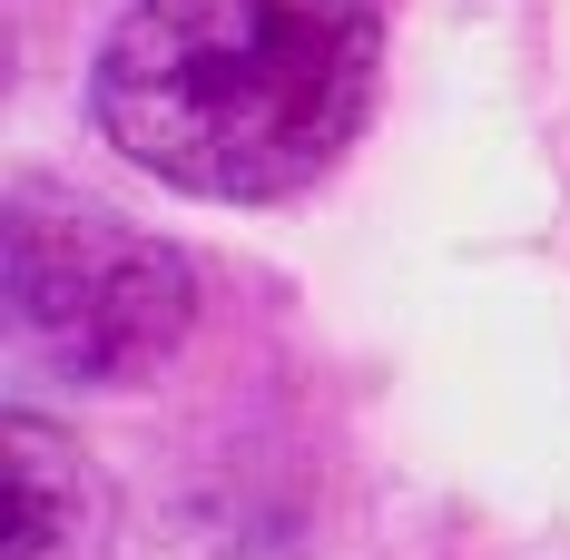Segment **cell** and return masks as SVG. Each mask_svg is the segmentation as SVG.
<instances>
[{
    "instance_id": "3957f363",
    "label": "cell",
    "mask_w": 570,
    "mask_h": 560,
    "mask_svg": "<svg viewBox=\"0 0 570 560\" xmlns=\"http://www.w3.org/2000/svg\"><path fill=\"white\" fill-rule=\"evenodd\" d=\"M0 502H10L0 560H109V482L40 413H10V433H0Z\"/></svg>"
},
{
    "instance_id": "6da1fadb",
    "label": "cell",
    "mask_w": 570,
    "mask_h": 560,
    "mask_svg": "<svg viewBox=\"0 0 570 560\" xmlns=\"http://www.w3.org/2000/svg\"><path fill=\"white\" fill-rule=\"evenodd\" d=\"M384 79V0H128L89 118L128 168L207 207H276L354 148Z\"/></svg>"
},
{
    "instance_id": "7a4b0ae2",
    "label": "cell",
    "mask_w": 570,
    "mask_h": 560,
    "mask_svg": "<svg viewBox=\"0 0 570 560\" xmlns=\"http://www.w3.org/2000/svg\"><path fill=\"white\" fill-rule=\"evenodd\" d=\"M0 266H10V354L59 384H148L197 325V266L138 217L69 187H10L0 217Z\"/></svg>"
}]
</instances>
